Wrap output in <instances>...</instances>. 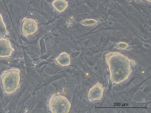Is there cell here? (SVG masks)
I'll return each mask as SVG.
<instances>
[{"mask_svg":"<svg viewBox=\"0 0 151 113\" xmlns=\"http://www.w3.org/2000/svg\"><path fill=\"white\" fill-rule=\"evenodd\" d=\"M14 51L10 41L4 38H0V58L10 56Z\"/></svg>","mask_w":151,"mask_h":113,"instance_id":"277c9868","label":"cell"},{"mask_svg":"<svg viewBox=\"0 0 151 113\" xmlns=\"http://www.w3.org/2000/svg\"><path fill=\"white\" fill-rule=\"evenodd\" d=\"M70 101L64 95L55 93L50 98L48 107L52 113H68L71 107Z\"/></svg>","mask_w":151,"mask_h":113,"instance_id":"7a4b0ae2","label":"cell"},{"mask_svg":"<svg viewBox=\"0 0 151 113\" xmlns=\"http://www.w3.org/2000/svg\"><path fill=\"white\" fill-rule=\"evenodd\" d=\"M8 33V32L3 18L0 14V36H5Z\"/></svg>","mask_w":151,"mask_h":113,"instance_id":"52a82bcc","label":"cell"},{"mask_svg":"<svg viewBox=\"0 0 151 113\" xmlns=\"http://www.w3.org/2000/svg\"><path fill=\"white\" fill-rule=\"evenodd\" d=\"M143 0L145 1H147L148 2H150V3L151 2V0Z\"/></svg>","mask_w":151,"mask_h":113,"instance_id":"9c48e42d","label":"cell"},{"mask_svg":"<svg viewBox=\"0 0 151 113\" xmlns=\"http://www.w3.org/2000/svg\"><path fill=\"white\" fill-rule=\"evenodd\" d=\"M55 59L58 64L63 67L69 66L71 63L70 56L65 52L60 53Z\"/></svg>","mask_w":151,"mask_h":113,"instance_id":"5b68a950","label":"cell"},{"mask_svg":"<svg viewBox=\"0 0 151 113\" xmlns=\"http://www.w3.org/2000/svg\"><path fill=\"white\" fill-rule=\"evenodd\" d=\"M39 29L37 20L32 18H23L22 24L21 31L23 34L28 36L35 34Z\"/></svg>","mask_w":151,"mask_h":113,"instance_id":"3957f363","label":"cell"},{"mask_svg":"<svg viewBox=\"0 0 151 113\" xmlns=\"http://www.w3.org/2000/svg\"><path fill=\"white\" fill-rule=\"evenodd\" d=\"M52 5L60 12L63 11L68 6V2L65 0H55L53 1Z\"/></svg>","mask_w":151,"mask_h":113,"instance_id":"8992f818","label":"cell"},{"mask_svg":"<svg viewBox=\"0 0 151 113\" xmlns=\"http://www.w3.org/2000/svg\"><path fill=\"white\" fill-rule=\"evenodd\" d=\"M1 78L2 87L6 94H14L20 88L21 76L19 69L13 68L5 70Z\"/></svg>","mask_w":151,"mask_h":113,"instance_id":"6da1fadb","label":"cell"},{"mask_svg":"<svg viewBox=\"0 0 151 113\" xmlns=\"http://www.w3.org/2000/svg\"><path fill=\"white\" fill-rule=\"evenodd\" d=\"M99 22L97 20L92 19H85L81 22V23L85 25L91 26L95 25L98 24Z\"/></svg>","mask_w":151,"mask_h":113,"instance_id":"ba28073f","label":"cell"}]
</instances>
